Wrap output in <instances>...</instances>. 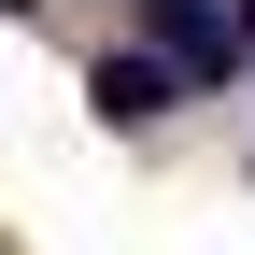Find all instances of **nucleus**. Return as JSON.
Wrapping results in <instances>:
<instances>
[{
    "label": "nucleus",
    "instance_id": "obj_1",
    "mask_svg": "<svg viewBox=\"0 0 255 255\" xmlns=\"http://www.w3.org/2000/svg\"><path fill=\"white\" fill-rule=\"evenodd\" d=\"M142 43H156V71H227V14L213 0H142Z\"/></svg>",
    "mask_w": 255,
    "mask_h": 255
},
{
    "label": "nucleus",
    "instance_id": "obj_2",
    "mask_svg": "<svg viewBox=\"0 0 255 255\" xmlns=\"http://www.w3.org/2000/svg\"><path fill=\"white\" fill-rule=\"evenodd\" d=\"M170 100H184V85L156 71V57H100V114L114 128H142V114H170Z\"/></svg>",
    "mask_w": 255,
    "mask_h": 255
},
{
    "label": "nucleus",
    "instance_id": "obj_3",
    "mask_svg": "<svg viewBox=\"0 0 255 255\" xmlns=\"http://www.w3.org/2000/svg\"><path fill=\"white\" fill-rule=\"evenodd\" d=\"M241 28H255V0H241Z\"/></svg>",
    "mask_w": 255,
    "mask_h": 255
}]
</instances>
